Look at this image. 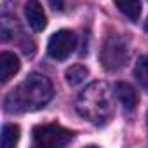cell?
Masks as SVG:
<instances>
[{
  "mask_svg": "<svg viewBox=\"0 0 148 148\" xmlns=\"http://www.w3.org/2000/svg\"><path fill=\"white\" fill-rule=\"evenodd\" d=\"M54 96L52 82L42 73H32L5 96V110L9 113L35 112L44 108Z\"/></svg>",
  "mask_w": 148,
  "mask_h": 148,
  "instance_id": "cell-1",
  "label": "cell"
},
{
  "mask_svg": "<svg viewBox=\"0 0 148 148\" xmlns=\"http://www.w3.org/2000/svg\"><path fill=\"white\" fill-rule=\"evenodd\" d=\"M75 106L80 117H84L91 124L101 125L108 122L113 115V108H115L113 92L108 84L92 82L79 94Z\"/></svg>",
  "mask_w": 148,
  "mask_h": 148,
  "instance_id": "cell-2",
  "label": "cell"
},
{
  "mask_svg": "<svg viewBox=\"0 0 148 148\" xmlns=\"http://www.w3.org/2000/svg\"><path fill=\"white\" fill-rule=\"evenodd\" d=\"M101 64L106 71H117L120 70L127 59H129V49L124 38H120L119 35H110L106 37L103 47H101V54H99Z\"/></svg>",
  "mask_w": 148,
  "mask_h": 148,
  "instance_id": "cell-3",
  "label": "cell"
},
{
  "mask_svg": "<svg viewBox=\"0 0 148 148\" xmlns=\"http://www.w3.org/2000/svg\"><path fill=\"white\" fill-rule=\"evenodd\" d=\"M32 138H33V143L37 146H42V148H59V146H66L71 141L73 132L64 129L59 124H40V125L33 127Z\"/></svg>",
  "mask_w": 148,
  "mask_h": 148,
  "instance_id": "cell-4",
  "label": "cell"
},
{
  "mask_svg": "<svg viewBox=\"0 0 148 148\" xmlns=\"http://www.w3.org/2000/svg\"><path fill=\"white\" fill-rule=\"evenodd\" d=\"M77 45V37L71 30H59L56 32L47 44V52L52 59L63 61L66 58H70V54L75 51Z\"/></svg>",
  "mask_w": 148,
  "mask_h": 148,
  "instance_id": "cell-5",
  "label": "cell"
},
{
  "mask_svg": "<svg viewBox=\"0 0 148 148\" xmlns=\"http://www.w3.org/2000/svg\"><path fill=\"white\" fill-rule=\"evenodd\" d=\"M25 16H26L28 25L35 32H42L47 26V16H45L44 7L38 0H28L25 5Z\"/></svg>",
  "mask_w": 148,
  "mask_h": 148,
  "instance_id": "cell-6",
  "label": "cell"
},
{
  "mask_svg": "<svg viewBox=\"0 0 148 148\" xmlns=\"http://www.w3.org/2000/svg\"><path fill=\"white\" fill-rule=\"evenodd\" d=\"M19 68H21V63L16 54L7 52V51L0 54V79H2V84L9 82L19 71Z\"/></svg>",
  "mask_w": 148,
  "mask_h": 148,
  "instance_id": "cell-7",
  "label": "cell"
},
{
  "mask_svg": "<svg viewBox=\"0 0 148 148\" xmlns=\"http://www.w3.org/2000/svg\"><path fill=\"white\" fill-rule=\"evenodd\" d=\"M115 94L119 98V101L122 103V106L129 112H132L138 105V92L134 91L132 86H129L127 82H119L115 86Z\"/></svg>",
  "mask_w": 148,
  "mask_h": 148,
  "instance_id": "cell-8",
  "label": "cell"
},
{
  "mask_svg": "<svg viewBox=\"0 0 148 148\" xmlns=\"http://www.w3.org/2000/svg\"><path fill=\"white\" fill-rule=\"evenodd\" d=\"M115 5L131 21H138L139 16H141V4H139V0H115Z\"/></svg>",
  "mask_w": 148,
  "mask_h": 148,
  "instance_id": "cell-9",
  "label": "cell"
},
{
  "mask_svg": "<svg viewBox=\"0 0 148 148\" xmlns=\"http://www.w3.org/2000/svg\"><path fill=\"white\" fill-rule=\"evenodd\" d=\"M87 75H89V70H87L84 64H80V63L71 64V66L64 71L66 82H68L70 86H79V84H82V82L87 79Z\"/></svg>",
  "mask_w": 148,
  "mask_h": 148,
  "instance_id": "cell-10",
  "label": "cell"
},
{
  "mask_svg": "<svg viewBox=\"0 0 148 148\" xmlns=\"http://www.w3.org/2000/svg\"><path fill=\"white\" fill-rule=\"evenodd\" d=\"M134 79L139 87L148 92V56H141L134 66Z\"/></svg>",
  "mask_w": 148,
  "mask_h": 148,
  "instance_id": "cell-11",
  "label": "cell"
},
{
  "mask_svg": "<svg viewBox=\"0 0 148 148\" xmlns=\"http://www.w3.org/2000/svg\"><path fill=\"white\" fill-rule=\"evenodd\" d=\"M19 125L16 124H5L2 127V148H12L19 141Z\"/></svg>",
  "mask_w": 148,
  "mask_h": 148,
  "instance_id": "cell-12",
  "label": "cell"
},
{
  "mask_svg": "<svg viewBox=\"0 0 148 148\" xmlns=\"http://www.w3.org/2000/svg\"><path fill=\"white\" fill-rule=\"evenodd\" d=\"M18 28V23L16 19H9L7 16L2 18V40H9L11 37H14V32Z\"/></svg>",
  "mask_w": 148,
  "mask_h": 148,
  "instance_id": "cell-13",
  "label": "cell"
},
{
  "mask_svg": "<svg viewBox=\"0 0 148 148\" xmlns=\"http://www.w3.org/2000/svg\"><path fill=\"white\" fill-rule=\"evenodd\" d=\"M49 4L54 11H63L64 7V0H49Z\"/></svg>",
  "mask_w": 148,
  "mask_h": 148,
  "instance_id": "cell-14",
  "label": "cell"
},
{
  "mask_svg": "<svg viewBox=\"0 0 148 148\" xmlns=\"http://www.w3.org/2000/svg\"><path fill=\"white\" fill-rule=\"evenodd\" d=\"M145 28H146V32H148V19H146V25H145Z\"/></svg>",
  "mask_w": 148,
  "mask_h": 148,
  "instance_id": "cell-15",
  "label": "cell"
},
{
  "mask_svg": "<svg viewBox=\"0 0 148 148\" xmlns=\"http://www.w3.org/2000/svg\"><path fill=\"white\" fill-rule=\"evenodd\" d=\"M146 122H148V113H146Z\"/></svg>",
  "mask_w": 148,
  "mask_h": 148,
  "instance_id": "cell-16",
  "label": "cell"
}]
</instances>
